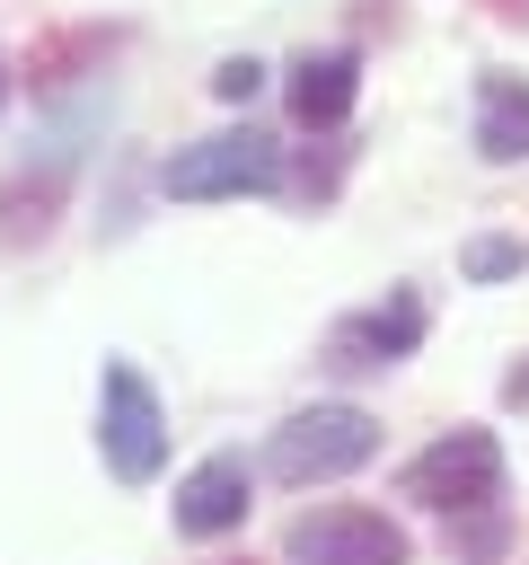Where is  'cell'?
<instances>
[{"mask_svg":"<svg viewBox=\"0 0 529 565\" xmlns=\"http://www.w3.org/2000/svg\"><path fill=\"white\" fill-rule=\"evenodd\" d=\"M379 459V415L370 406H300L273 441H264V477L282 486H326Z\"/></svg>","mask_w":529,"mask_h":565,"instance_id":"6da1fadb","label":"cell"},{"mask_svg":"<svg viewBox=\"0 0 529 565\" xmlns=\"http://www.w3.org/2000/svg\"><path fill=\"white\" fill-rule=\"evenodd\" d=\"M97 459L123 477V486H150L168 468V415H159V388L141 380V362L106 353L97 371Z\"/></svg>","mask_w":529,"mask_h":565,"instance_id":"7a4b0ae2","label":"cell"},{"mask_svg":"<svg viewBox=\"0 0 529 565\" xmlns=\"http://www.w3.org/2000/svg\"><path fill=\"white\" fill-rule=\"evenodd\" d=\"M397 494L406 503H432V512H503V441L494 433H441L432 450H414L406 459V477H397Z\"/></svg>","mask_w":529,"mask_h":565,"instance_id":"3957f363","label":"cell"},{"mask_svg":"<svg viewBox=\"0 0 529 565\" xmlns=\"http://www.w3.org/2000/svg\"><path fill=\"white\" fill-rule=\"evenodd\" d=\"M273 185H282V150L256 124H229L159 168V194H176V203H229V194H273Z\"/></svg>","mask_w":529,"mask_h":565,"instance_id":"277c9868","label":"cell"},{"mask_svg":"<svg viewBox=\"0 0 529 565\" xmlns=\"http://www.w3.org/2000/svg\"><path fill=\"white\" fill-rule=\"evenodd\" d=\"M291 565H414V539L370 503H317L282 530Z\"/></svg>","mask_w":529,"mask_h":565,"instance_id":"5b68a950","label":"cell"},{"mask_svg":"<svg viewBox=\"0 0 529 565\" xmlns=\"http://www.w3.org/2000/svg\"><path fill=\"white\" fill-rule=\"evenodd\" d=\"M423 327H432L423 300H414V291H388V300L335 318V335H326V371H388V362H406V353L423 344Z\"/></svg>","mask_w":529,"mask_h":565,"instance_id":"8992f818","label":"cell"},{"mask_svg":"<svg viewBox=\"0 0 529 565\" xmlns=\"http://www.w3.org/2000/svg\"><path fill=\"white\" fill-rule=\"evenodd\" d=\"M62 185H71V132L44 141V159H18L9 168V185H0V256L35 247L62 221Z\"/></svg>","mask_w":529,"mask_h":565,"instance_id":"52a82bcc","label":"cell"},{"mask_svg":"<svg viewBox=\"0 0 529 565\" xmlns=\"http://www.w3.org/2000/svg\"><path fill=\"white\" fill-rule=\"evenodd\" d=\"M247 521V459L238 450H212L185 486H176V530L185 539H229Z\"/></svg>","mask_w":529,"mask_h":565,"instance_id":"ba28073f","label":"cell"},{"mask_svg":"<svg viewBox=\"0 0 529 565\" xmlns=\"http://www.w3.org/2000/svg\"><path fill=\"white\" fill-rule=\"evenodd\" d=\"M353 88H361V62H353V53H300L291 79H282V97H291V115H300L309 132H335V124L353 115Z\"/></svg>","mask_w":529,"mask_h":565,"instance_id":"9c48e42d","label":"cell"},{"mask_svg":"<svg viewBox=\"0 0 529 565\" xmlns=\"http://www.w3.org/2000/svg\"><path fill=\"white\" fill-rule=\"evenodd\" d=\"M476 159H494V168L529 159V79L520 71H485L476 79Z\"/></svg>","mask_w":529,"mask_h":565,"instance_id":"30bf717a","label":"cell"},{"mask_svg":"<svg viewBox=\"0 0 529 565\" xmlns=\"http://www.w3.org/2000/svg\"><path fill=\"white\" fill-rule=\"evenodd\" d=\"M106 44H115L106 26H79V35H53V44H35V53H26V79H35V88H62V79H71V71H79L88 53H106Z\"/></svg>","mask_w":529,"mask_h":565,"instance_id":"8fae6325","label":"cell"},{"mask_svg":"<svg viewBox=\"0 0 529 565\" xmlns=\"http://www.w3.org/2000/svg\"><path fill=\"white\" fill-rule=\"evenodd\" d=\"M520 265H529V247H520V238H503V230L458 247V274H467V282H503V274H520Z\"/></svg>","mask_w":529,"mask_h":565,"instance_id":"7c38bea8","label":"cell"},{"mask_svg":"<svg viewBox=\"0 0 529 565\" xmlns=\"http://www.w3.org/2000/svg\"><path fill=\"white\" fill-rule=\"evenodd\" d=\"M503 539H511V530H503V512H467V530H450V547H458L467 565H494V556H503Z\"/></svg>","mask_w":529,"mask_h":565,"instance_id":"4fadbf2b","label":"cell"},{"mask_svg":"<svg viewBox=\"0 0 529 565\" xmlns=\"http://www.w3.org/2000/svg\"><path fill=\"white\" fill-rule=\"evenodd\" d=\"M256 88H264V71H256V62H247V53H229V62H220V71H212V97H220V106H247V97H256Z\"/></svg>","mask_w":529,"mask_h":565,"instance_id":"5bb4252c","label":"cell"},{"mask_svg":"<svg viewBox=\"0 0 529 565\" xmlns=\"http://www.w3.org/2000/svg\"><path fill=\"white\" fill-rule=\"evenodd\" d=\"M494 18H511V26H529V0H485Z\"/></svg>","mask_w":529,"mask_h":565,"instance_id":"9a60e30c","label":"cell"},{"mask_svg":"<svg viewBox=\"0 0 529 565\" xmlns=\"http://www.w3.org/2000/svg\"><path fill=\"white\" fill-rule=\"evenodd\" d=\"M0 106H9V62H0Z\"/></svg>","mask_w":529,"mask_h":565,"instance_id":"2e32d148","label":"cell"}]
</instances>
